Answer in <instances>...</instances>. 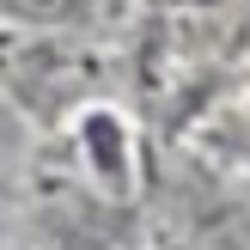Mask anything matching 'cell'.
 Instances as JSON below:
<instances>
[{"instance_id": "6da1fadb", "label": "cell", "mask_w": 250, "mask_h": 250, "mask_svg": "<svg viewBox=\"0 0 250 250\" xmlns=\"http://www.w3.org/2000/svg\"><path fill=\"white\" fill-rule=\"evenodd\" d=\"M24 6H31V12H43V19H73L85 0H24Z\"/></svg>"}]
</instances>
